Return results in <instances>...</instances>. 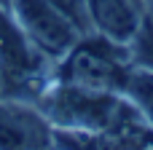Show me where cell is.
I'll list each match as a JSON object with an SVG mask.
<instances>
[{
    "label": "cell",
    "mask_w": 153,
    "mask_h": 150,
    "mask_svg": "<svg viewBox=\"0 0 153 150\" xmlns=\"http://www.w3.org/2000/svg\"><path fill=\"white\" fill-rule=\"evenodd\" d=\"M0 150H54V126L32 102L0 97Z\"/></svg>",
    "instance_id": "cell-5"
},
{
    "label": "cell",
    "mask_w": 153,
    "mask_h": 150,
    "mask_svg": "<svg viewBox=\"0 0 153 150\" xmlns=\"http://www.w3.org/2000/svg\"><path fill=\"white\" fill-rule=\"evenodd\" d=\"M54 62L19 27L8 0H0V97L35 102L54 81Z\"/></svg>",
    "instance_id": "cell-2"
},
{
    "label": "cell",
    "mask_w": 153,
    "mask_h": 150,
    "mask_svg": "<svg viewBox=\"0 0 153 150\" xmlns=\"http://www.w3.org/2000/svg\"><path fill=\"white\" fill-rule=\"evenodd\" d=\"M140 3H145V5H151V3H153V0H140Z\"/></svg>",
    "instance_id": "cell-10"
},
{
    "label": "cell",
    "mask_w": 153,
    "mask_h": 150,
    "mask_svg": "<svg viewBox=\"0 0 153 150\" xmlns=\"http://www.w3.org/2000/svg\"><path fill=\"white\" fill-rule=\"evenodd\" d=\"M51 5H56L78 30L81 35H89L91 32V21H89V11H86V0H48Z\"/></svg>",
    "instance_id": "cell-8"
},
{
    "label": "cell",
    "mask_w": 153,
    "mask_h": 150,
    "mask_svg": "<svg viewBox=\"0 0 153 150\" xmlns=\"http://www.w3.org/2000/svg\"><path fill=\"white\" fill-rule=\"evenodd\" d=\"M124 94L129 97V102L145 115V121L153 126V70L151 67H137V70H132Z\"/></svg>",
    "instance_id": "cell-7"
},
{
    "label": "cell",
    "mask_w": 153,
    "mask_h": 150,
    "mask_svg": "<svg viewBox=\"0 0 153 150\" xmlns=\"http://www.w3.org/2000/svg\"><path fill=\"white\" fill-rule=\"evenodd\" d=\"M145 21H148V24H151V27H153V3H151V5H148V19H145Z\"/></svg>",
    "instance_id": "cell-9"
},
{
    "label": "cell",
    "mask_w": 153,
    "mask_h": 150,
    "mask_svg": "<svg viewBox=\"0 0 153 150\" xmlns=\"http://www.w3.org/2000/svg\"><path fill=\"white\" fill-rule=\"evenodd\" d=\"M91 32L105 35L121 46H132L143 30L140 0H86Z\"/></svg>",
    "instance_id": "cell-6"
},
{
    "label": "cell",
    "mask_w": 153,
    "mask_h": 150,
    "mask_svg": "<svg viewBox=\"0 0 153 150\" xmlns=\"http://www.w3.org/2000/svg\"><path fill=\"white\" fill-rule=\"evenodd\" d=\"M24 35L40 48L54 64L83 38L81 30L48 0H8Z\"/></svg>",
    "instance_id": "cell-4"
},
{
    "label": "cell",
    "mask_w": 153,
    "mask_h": 150,
    "mask_svg": "<svg viewBox=\"0 0 153 150\" xmlns=\"http://www.w3.org/2000/svg\"><path fill=\"white\" fill-rule=\"evenodd\" d=\"M32 105L56 129L97 132L105 134L110 142H116L137 118H143V113L129 99H121V94L94 91L56 78L40 91Z\"/></svg>",
    "instance_id": "cell-1"
},
{
    "label": "cell",
    "mask_w": 153,
    "mask_h": 150,
    "mask_svg": "<svg viewBox=\"0 0 153 150\" xmlns=\"http://www.w3.org/2000/svg\"><path fill=\"white\" fill-rule=\"evenodd\" d=\"M129 72V46H121L97 32L83 35L54 67L56 81L110 94L126 91Z\"/></svg>",
    "instance_id": "cell-3"
}]
</instances>
